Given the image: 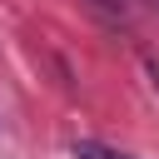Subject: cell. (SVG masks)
Returning a JSON list of instances; mask_svg holds the SVG:
<instances>
[{"label":"cell","instance_id":"obj_1","mask_svg":"<svg viewBox=\"0 0 159 159\" xmlns=\"http://www.w3.org/2000/svg\"><path fill=\"white\" fill-rule=\"evenodd\" d=\"M75 159H129V154H119L109 144H94V139H75Z\"/></svg>","mask_w":159,"mask_h":159},{"label":"cell","instance_id":"obj_2","mask_svg":"<svg viewBox=\"0 0 159 159\" xmlns=\"http://www.w3.org/2000/svg\"><path fill=\"white\" fill-rule=\"evenodd\" d=\"M99 15H109V20H124V0H89Z\"/></svg>","mask_w":159,"mask_h":159}]
</instances>
